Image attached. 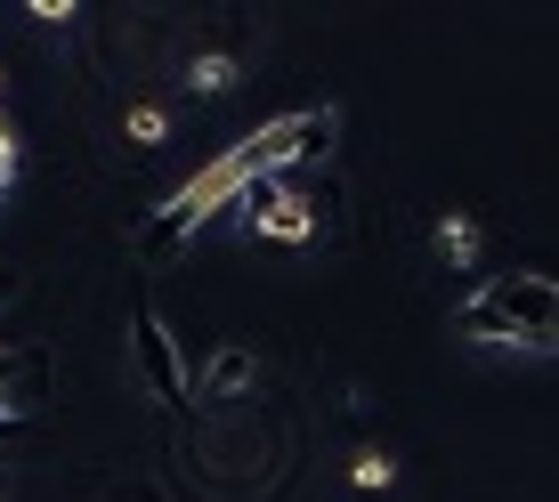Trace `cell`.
I'll list each match as a JSON object with an SVG mask.
<instances>
[{
	"instance_id": "obj_5",
	"label": "cell",
	"mask_w": 559,
	"mask_h": 502,
	"mask_svg": "<svg viewBox=\"0 0 559 502\" xmlns=\"http://www.w3.org/2000/svg\"><path fill=\"white\" fill-rule=\"evenodd\" d=\"M438 251H447V260H471V227L447 219V227H438Z\"/></svg>"
},
{
	"instance_id": "obj_1",
	"label": "cell",
	"mask_w": 559,
	"mask_h": 502,
	"mask_svg": "<svg viewBox=\"0 0 559 502\" xmlns=\"http://www.w3.org/2000/svg\"><path fill=\"white\" fill-rule=\"evenodd\" d=\"M462 340H527V349H559V284L551 276H487L462 300Z\"/></svg>"
},
{
	"instance_id": "obj_2",
	"label": "cell",
	"mask_w": 559,
	"mask_h": 502,
	"mask_svg": "<svg viewBox=\"0 0 559 502\" xmlns=\"http://www.w3.org/2000/svg\"><path fill=\"white\" fill-rule=\"evenodd\" d=\"M130 349H139V373H146V390L179 414L187 405V357H179V340H170V324L154 316V300L130 308Z\"/></svg>"
},
{
	"instance_id": "obj_8",
	"label": "cell",
	"mask_w": 559,
	"mask_h": 502,
	"mask_svg": "<svg viewBox=\"0 0 559 502\" xmlns=\"http://www.w3.org/2000/svg\"><path fill=\"white\" fill-rule=\"evenodd\" d=\"M16 430H25V414H0V438H16Z\"/></svg>"
},
{
	"instance_id": "obj_7",
	"label": "cell",
	"mask_w": 559,
	"mask_h": 502,
	"mask_svg": "<svg viewBox=\"0 0 559 502\" xmlns=\"http://www.w3.org/2000/svg\"><path fill=\"white\" fill-rule=\"evenodd\" d=\"M16 179V146H0V187H9Z\"/></svg>"
},
{
	"instance_id": "obj_9",
	"label": "cell",
	"mask_w": 559,
	"mask_h": 502,
	"mask_svg": "<svg viewBox=\"0 0 559 502\" xmlns=\"http://www.w3.org/2000/svg\"><path fill=\"white\" fill-rule=\"evenodd\" d=\"M9 300H16V276H0V308H9Z\"/></svg>"
},
{
	"instance_id": "obj_4",
	"label": "cell",
	"mask_w": 559,
	"mask_h": 502,
	"mask_svg": "<svg viewBox=\"0 0 559 502\" xmlns=\"http://www.w3.org/2000/svg\"><path fill=\"white\" fill-rule=\"evenodd\" d=\"M243 381H252V357H243V349H227L219 364H211V381H203V397H227V390H243Z\"/></svg>"
},
{
	"instance_id": "obj_10",
	"label": "cell",
	"mask_w": 559,
	"mask_h": 502,
	"mask_svg": "<svg viewBox=\"0 0 559 502\" xmlns=\"http://www.w3.org/2000/svg\"><path fill=\"white\" fill-rule=\"evenodd\" d=\"M0 146H9V130H0Z\"/></svg>"
},
{
	"instance_id": "obj_6",
	"label": "cell",
	"mask_w": 559,
	"mask_h": 502,
	"mask_svg": "<svg viewBox=\"0 0 559 502\" xmlns=\"http://www.w3.org/2000/svg\"><path fill=\"white\" fill-rule=\"evenodd\" d=\"M390 478H397V470H390L381 454H365V462H357V487H390Z\"/></svg>"
},
{
	"instance_id": "obj_3",
	"label": "cell",
	"mask_w": 559,
	"mask_h": 502,
	"mask_svg": "<svg viewBox=\"0 0 559 502\" xmlns=\"http://www.w3.org/2000/svg\"><path fill=\"white\" fill-rule=\"evenodd\" d=\"M16 381H25V390H41V381H49V357L25 349V340H0V405H9ZM9 414H16V405H9Z\"/></svg>"
}]
</instances>
